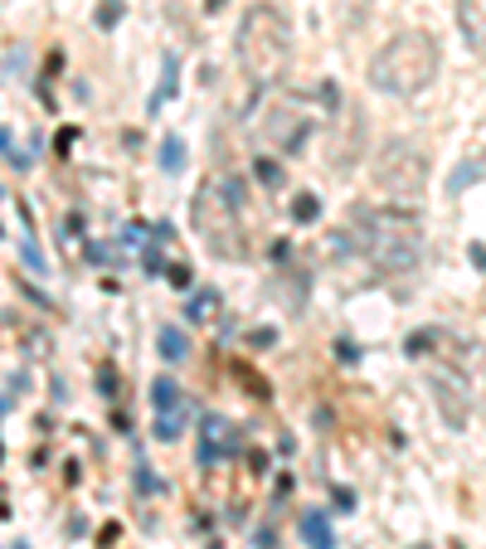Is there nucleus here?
Segmentation results:
<instances>
[{
  "label": "nucleus",
  "instance_id": "9b49d317",
  "mask_svg": "<svg viewBox=\"0 0 486 549\" xmlns=\"http://www.w3.org/2000/svg\"><path fill=\"white\" fill-rule=\"evenodd\" d=\"M176 83H180V59L176 54H166V64H161V88H156V97H151V112L166 107V97L176 92Z\"/></svg>",
  "mask_w": 486,
  "mask_h": 549
},
{
  "label": "nucleus",
  "instance_id": "c756f323",
  "mask_svg": "<svg viewBox=\"0 0 486 549\" xmlns=\"http://www.w3.org/2000/svg\"><path fill=\"white\" fill-rule=\"evenodd\" d=\"M0 151H5V156L15 151V146H10V131H5V127H0Z\"/></svg>",
  "mask_w": 486,
  "mask_h": 549
},
{
  "label": "nucleus",
  "instance_id": "cd10ccee",
  "mask_svg": "<svg viewBox=\"0 0 486 549\" xmlns=\"http://www.w3.org/2000/svg\"><path fill=\"white\" fill-rule=\"evenodd\" d=\"M272 340H277V331H267V326L263 331H253V345H272Z\"/></svg>",
  "mask_w": 486,
  "mask_h": 549
},
{
  "label": "nucleus",
  "instance_id": "5701e85b",
  "mask_svg": "<svg viewBox=\"0 0 486 549\" xmlns=\"http://www.w3.org/2000/svg\"><path fill=\"white\" fill-rule=\"evenodd\" d=\"M122 243H146V224H127V229H122Z\"/></svg>",
  "mask_w": 486,
  "mask_h": 549
},
{
  "label": "nucleus",
  "instance_id": "bb28decb",
  "mask_svg": "<svg viewBox=\"0 0 486 549\" xmlns=\"http://www.w3.org/2000/svg\"><path fill=\"white\" fill-rule=\"evenodd\" d=\"M336 506H341V510H351V506H355V496L346 491V486H336Z\"/></svg>",
  "mask_w": 486,
  "mask_h": 549
},
{
  "label": "nucleus",
  "instance_id": "2eb2a0df",
  "mask_svg": "<svg viewBox=\"0 0 486 549\" xmlns=\"http://www.w3.org/2000/svg\"><path fill=\"white\" fill-rule=\"evenodd\" d=\"M219 306V292H195L185 306V321H209V311Z\"/></svg>",
  "mask_w": 486,
  "mask_h": 549
},
{
  "label": "nucleus",
  "instance_id": "dca6fc26",
  "mask_svg": "<svg viewBox=\"0 0 486 549\" xmlns=\"http://www.w3.org/2000/svg\"><path fill=\"white\" fill-rule=\"evenodd\" d=\"M292 219H297V224H316V219H321V200H316V195H297V200H292Z\"/></svg>",
  "mask_w": 486,
  "mask_h": 549
},
{
  "label": "nucleus",
  "instance_id": "20e7f679",
  "mask_svg": "<svg viewBox=\"0 0 486 549\" xmlns=\"http://www.w3.org/2000/svg\"><path fill=\"white\" fill-rule=\"evenodd\" d=\"M438 73V44L423 30H403L370 59V88L389 92V97H413L433 83Z\"/></svg>",
  "mask_w": 486,
  "mask_h": 549
},
{
  "label": "nucleus",
  "instance_id": "a878e982",
  "mask_svg": "<svg viewBox=\"0 0 486 549\" xmlns=\"http://www.w3.org/2000/svg\"><path fill=\"white\" fill-rule=\"evenodd\" d=\"M336 355H341L346 365H355V360H360V355H355V345H351V340H341V345H336Z\"/></svg>",
  "mask_w": 486,
  "mask_h": 549
},
{
  "label": "nucleus",
  "instance_id": "1a4fd4ad",
  "mask_svg": "<svg viewBox=\"0 0 486 549\" xmlns=\"http://www.w3.org/2000/svg\"><path fill=\"white\" fill-rule=\"evenodd\" d=\"M151 404H156V414H176V409H185V394H180L176 380H151Z\"/></svg>",
  "mask_w": 486,
  "mask_h": 549
},
{
  "label": "nucleus",
  "instance_id": "39448f33",
  "mask_svg": "<svg viewBox=\"0 0 486 549\" xmlns=\"http://www.w3.org/2000/svg\"><path fill=\"white\" fill-rule=\"evenodd\" d=\"M423 180H428V161H423L418 146L389 141V146L379 151V161H375V185L389 190L394 200H413V195L423 190Z\"/></svg>",
  "mask_w": 486,
  "mask_h": 549
},
{
  "label": "nucleus",
  "instance_id": "9d476101",
  "mask_svg": "<svg viewBox=\"0 0 486 549\" xmlns=\"http://www.w3.org/2000/svg\"><path fill=\"white\" fill-rule=\"evenodd\" d=\"M302 540H307L311 549H336V535H331V525H326V515H321V510L302 515Z\"/></svg>",
  "mask_w": 486,
  "mask_h": 549
},
{
  "label": "nucleus",
  "instance_id": "2f4dec72",
  "mask_svg": "<svg viewBox=\"0 0 486 549\" xmlns=\"http://www.w3.org/2000/svg\"><path fill=\"white\" fill-rule=\"evenodd\" d=\"M15 549H30V545H15Z\"/></svg>",
  "mask_w": 486,
  "mask_h": 549
},
{
  "label": "nucleus",
  "instance_id": "f8f14e48",
  "mask_svg": "<svg viewBox=\"0 0 486 549\" xmlns=\"http://www.w3.org/2000/svg\"><path fill=\"white\" fill-rule=\"evenodd\" d=\"M486 175V161H462V166L452 170V180H447V195H462L472 180H482Z\"/></svg>",
  "mask_w": 486,
  "mask_h": 549
},
{
  "label": "nucleus",
  "instance_id": "b1692460",
  "mask_svg": "<svg viewBox=\"0 0 486 549\" xmlns=\"http://www.w3.org/2000/svg\"><path fill=\"white\" fill-rule=\"evenodd\" d=\"M136 491H156V476H151V466H136Z\"/></svg>",
  "mask_w": 486,
  "mask_h": 549
},
{
  "label": "nucleus",
  "instance_id": "393cba45",
  "mask_svg": "<svg viewBox=\"0 0 486 549\" xmlns=\"http://www.w3.org/2000/svg\"><path fill=\"white\" fill-rule=\"evenodd\" d=\"M141 263H146V272H161V248H156V243H151V248H146V258H141Z\"/></svg>",
  "mask_w": 486,
  "mask_h": 549
},
{
  "label": "nucleus",
  "instance_id": "0eeeda50",
  "mask_svg": "<svg viewBox=\"0 0 486 549\" xmlns=\"http://www.w3.org/2000/svg\"><path fill=\"white\" fill-rule=\"evenodd\" d=\"M457 25H462L467 44L486 54V0H457Z\"/></svg>",
  "mask_w": 486,
  "mask_h": 549
},
{
  "label": "nucleus",
  "instance_id": "c85d7f7f",
  "mask_svg": "<svg viewBox=\"0 0 486 549\" xmlns=\"http://www.w3.org/2000/svg\"><path fill=\"white\" fill-rule=\"evenodd\" d=\"M472 263H477V267L486 272V248H482V243H472Z\"/></svg>",
  "mask_w": 486,
  "mask_h": 549
},
{
  "label": "nucleus",
  "instance_id": "f03ea898",
  "mask_svg": "<svg viewBox=\"0 0 486 549\" xmlns=\"http://www.w3.org/2000/svg\"><path fill=\"white\" fill-rule=\"evenodd\" d=\"M243 210H248V185L238 180V175H214V180H205L200 185V195H195V229H200V239H205V248L214 258H229V263H238V258H248V234H243Z\"/></svg>",
  "mask_w": 486,
  "mask_h": 549
},
{
  "label": "nucleus",
  "instance_id": "4468645a",
  "mask_svg": "<svg viewBox=\"0 0 486 549\" xmlns=\"http://www.w3.org/2000/svg\"><path fill=\"white\" fill-rule=\"evenodd\" d=\"M180 433H185V409H176V414H156V438H161V442H176Z\"/></svg>",
  "mask_w": 486,
  "mask_h": 549
},
{
  "label": "nucleus",
  "instance_id": "7c9ffc66",
  "mask_svg": "<svg viewBox=\"0 0 486 549\" xmlns=\"http://www.w3.org/2000/svg\"><path fill=\"white\" fill-rule=\"evenodd\" d=\"M219 5H224V0H205V10H219Z\"/></svg>",
  "mask_w": 486,
  "mask_h": 549
},
{
  "label": "nucleus",
  "instance_id": "423d86ee",
  "mask_svg": "<svg viewBox=\"0 0 486 549\" xmlns=\"http://www.w3.org/2000/svg\"><path fill=\"white\" fill-rule=\"evenodd\" d=\"M263 136L277 146V151H302L307 146V136H311V117L307 112H292V107H272L263 117Z\"/></svg>",
  "mask_w": 486,
  "mask_h": 549
},
{
  "label": "nucleus",
  "instance_id": "f257e3e1",
  "mask_svg": "<svg viewBox=\"0 0 486 549\" xmlns=\"http://www.w3.org/2000/svg\"><path fill=\"white\" fill-rule=\"evenodd\" d=\"M351 224L360 234H346L351 248L370 258L375 267L384 272H413L418 258H423V239H418V214L408 210H389V205H360L351 214Z\"/></svg>",
  "mask_w": 486,
  "mask_h": 549
},
{
  "label": "nucleus",
  "instance_id": "4be33fe9",
  "mask_svg": "<svg viewBox=\"0 0 486 549\" xmlns=\"http://www.w3.org/2000/svg\"><path fill=\"white\" fill-rule=\"evenodd\" d=\"M97 384H102V394H107V399H117V370H112V365H102V370H97Z\"/></svg>",
  "mask_w": 486,
  "mask_h": 549
},
{
  "label": "nucleus",
  "instance_id": "7ed1b4c3",
  "mask_svg": "<svg viewBox=\"0 0 486 549\" xmlns=\"http://www.w3.org/2000/svg\"><path fill=\"white\" fill-rule=\"evenodd\" d=\"M238 64L258 88L282 83L292 64V25L277 5H253L238 25Z\"/></svg>",
  "mask_w": 486,
  "mask_h": 549
},
{
  "label": "nucleus",
  "instance_id": "a211bd4d",
  "mask_svg": "<svg viewBox=\"0 0 486 549\" xmlns=\"http://www.w3.org/2000/svg\"><path fill=\"white\" fill-rule=\"evenodd\" d=\"M253 175L263 180L267 190H277V185H282V166H277V161H267V156H258V161H253Z\"/></svg>",
  "mask_w": 486,
  "mask_h": 549
},
{
  "label": "nucleus",
  "instance_id": "6ab92c4d",
  "mask_svg": "<svg viewBox=\"0 0 486 549\" xmlns=\"http://www.w3.org/2000/svg\"><path fill=\"white\" fill-rule=\"evenodd\" d=\"M117 20H122V0H102V10H97V25H102V30H112Z\"/></svg>",
  "mask_w": 486,
  "mask_h": 549
},
{
  "label": "nucleus",
  "instance_id": "412c9836",
  "mask_svg": "<svg viewBox=\"0 0 486 549\" xmlns=\"http://www.w3.org/2000/svg\"><path fill=\"white\" fill-rule=\"evenodd\" d=\"M433 340H438V331H418V336H408V345H403V350H408V355H423Z\"/></svg>",
  "mask_w": 486,
  "mask_h": 549
},
{
  "label": "nucleus",
  "instance_id": "6e6552de",
  "mask_svg": "<svg viewBox=\"0 0 486 549\" xmlns=\"http://www.w3.org/2000/svg\"><path fill=\"white\" fill-rule=\"evenodd\" d=\"M156 350H161V360L180 365V360H190V336H185L180 326H161V331H156Z\"/></svg>",
  "mask_w": 486,
  "mask_h": 549
},
{
  "label": "nucleus",
  "instance_id": "aec40b11",
  "mask_svg": "<svg viewBox=\"0 0 486 549\" xmlns=\"http://www.w3.org/2000/svg\"><path fill=\"white\" fill-rule=\"evenodd\" d=\"M166 282L185 292V287H190V267H185V263H171V267H166Z\"/></svg>",
  "mask_w": 486,
  "mask_h": 549
},
{
  "label": "nucleus",
  "instance_id": "f3484780",
  "mask_svg": "<svg viewBox=\"0 0 486 549\" xmlns=\"http://www.w3.org/2000/svg\"><path fill=\"white\" fill-rule=\"evenodd\" d=\"M20 258H25V267H30L35 277H44L49 272V263H44V253L35 248V239H20Z\"/></svg>",
  "mask_w": 486,
  "mask_h": 549
},
{
  "label": "nucleus",
  "instance_id": "ddd939ff",
  "mask_svg": "<svg viewBox=\"0 0 486 549\" xmlns=\"http://www.w3.org/2000/svg\"><path fill=\"white\" fill-rule=\"evenodd\" d=\"M161 170H166V175L185 170V141H180V136H166V141H161Z\"/></svg>",
  "mask_w": 486,
  "mask_h": 549
}]
</instances>
